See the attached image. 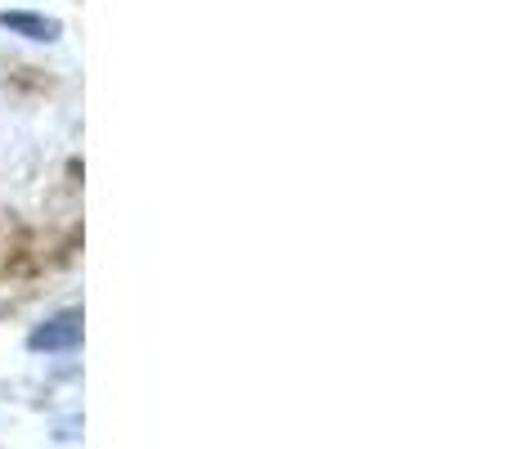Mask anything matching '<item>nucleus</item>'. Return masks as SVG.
Segmentation results:
<instances>
[{"mask_svg":"<svg viewBox=\"0 0 512 449\" xmlns=\"http://www.w3.org/2000/svg\"><path fill=\"white\" fill-rule=\"evenodd\" d=\"M0 27H9V32L27 36V41H54L59 36V23L54 18H41V14H0Z\"/></svg>","mask_w":512,"mask_h":449,"instance_id":"obj_2","label":"nucleus"},{"mask_svg":"<svg viewBox=\"0 0 512 449\" xmlns=\"http://www.w3.org/2000/svg\"><path fill=\"white\" fill-rule=\"evenodd\" d=\"M81 342V310H63V315L45 319L41 328H32L27 346L32 351H72Z\"/></svg>","mask_w":512,"mask_h":449,"instance_id":"obj_1","label":"nucleus"}]
</instances>
